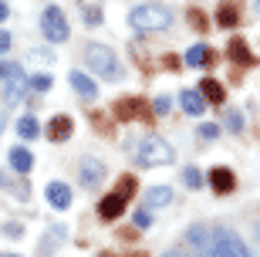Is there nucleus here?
I'll return each mask as SVG.
<instances>
[{
    "instance_id": "6e6552de",
    "label": "nucleus",
    "mask_w": 260,
    "mask_h": 257,
    "mask_svg": "<svg viewBox=\"0 0 260 257\" xmlns=\"http://www.w3.org/2000/svg\"><path fill=\"white\" fill-rule=\"evenodd\" d=\"M102 180H105V162L91 159V156L81 159V183H85V186H98Z\"/></svg>"
},
{
    "instance_id": "39448f33",
    "label": "nucleus",
    "mask_w": 260,
    "mask_h": 257,
    "mask_svg": "<svg viewBox=\"0 0 260 257\" xmlns=\"http://www.w3.org/2000/svg\"><path fill=\"white\" fill-rule=\"evenodd\" d=\"M213 250H216V257H253L233 230H216L213 234Z\"/></svg>"
},
{
    "instance_id": "9d476101",
    "label": "nucleus",
    "mask_w": 260,
    "mask_h": 257,
    "mask_svg": "<svg viewBox=\"0 0 260 257\" xmlns=\"http://www.w3.org/2000/svg\"><path fill=\"white\" fill-rule=\"evenodd\" d=\"M210 186L213 193H230L237 186V180H233V173L226 166H216V169H210Z\"/></svg>"
},
{
    "instance_id": "f03ea898",
    "label": "nucleus",
    "mask_w": 260,
    "mask_h": 257,
    "mask_svg": "<svg viewBox=\"0 0 260 257\" xmlns=\"http://www.w3.org/2000/svg\"><path fill=\"white\" fill-rule=\"evenodd\" d=\"M85 65L91 68L98 78H105V81H118V78H122V65H118L115 51L105 48V44H88L85 48Z\"/></svg>"
},
{
    "instance_id": "9b49d317",
    "label": "nucleus",
    "mask_w": 260,
    "mask_h": 257,
    "mask_svg": "<svg viewBox=\"0 0 260 257\" xmlns=\"http://www.w3.org/2000/svg\"><path fill=\"white\" fill-rule=\"evenodd\" d=\"M68 81H71V88H75L81 98H95V95H98L95 78H88L85 71H71V75H68Z\"/></svg>"
},
{
    "instance_id": "c85d7f7f",
    "label": "nucleus",
    "mask_w": 260,
    "mask_h": 257,
    "mask_svg": "<svg viewBox=\"0 0 260 257\" xmlns=\"http://www.w3.org/2000/svg\"><path fill=\"white\" fill-rule=\"evenodd\" d=\"M10 44H14V38H10L7 31H0V54H7V51H10Z\"/></svg>"
},
{
    "instance_id": "0eeeda50",
    "label": "nucleus",
    "mask_w": 260,
    "mask_h": 257,
    "mask_svg": "<svg viewBox=\"0 0 260 257\" xmlns=\"http://www.w3.org/2000/svg\"><path fill=\"white\" fill-rule=\"evenodd\" d=\"M71 129H75L71 125V115H54L48 122V129H44V135H48L51 142H64L68 135H71Z\"/></svg>"
},
{
    "instance_id": "c756f323",
    "label": "nucleus",
    "mask_w": 260,
    "mask_h": 257,
    "mask_svg": "<svg viewBox=\"0 0 260 257\" xmlns=\"http://www.w3.org/2000/svg\"><path fill=\"white\" fill-rule=\"evenodd\" d=\"M216 135V125H200V139H213Z\"/></svg>"
},
{
    "instance_id": "473e14b6",
    "label": "nucleus",
    "mask_w": 260,
    "mask_h": 257,
    "mask_svg": "<svg viewBox=\"0 0 260 257\" xmlns=\"http://www.w3.org/2000/svg\"><path fill=\"white\" fill-rule=\"evenodd\" d=\"M10 71H14V65H7V61H0V81H4V78H7Z\"/></svg>"
},
{
    "instance_id": "2eb2a0df",
    "label": "nucleus",
    "mask_w": 260,
    "mask_h": 257,
    "mask_svg": "<svg viewBox=\"0 0 260 257\" xmlns=\"http://www.w3.org/2000/svg\"><path fill=\"white\" fill-rule=\"evenodd\" d=\"M145 203L149 207H169L173 203V190L169 186H149L145 190Z\"/></svg>"
},
{
    "instance_id": "cd10ccee",
    "label": "nucleus",
    "mask_w": 260,
    "mask_h": 257,
    "mask_svg": "<svg viewBox=\"0 0 260 257\" xmlns=\"http://www.w3.org/2000/svg\"><path fill=\"white\" fill-rule=\"evenodd\" d=\"M102 20H105V17H102V10H98V7H85V24H102Z\"/></svg>"
},
{
    "instance_id": "58836bf2",
    "label": "nucleus",
    "mask_w": 260,
    "mask_h": 257,
    "mask_svg": "<svg viewBox=\"0 0 260 257\" xmlns=\"http://www.w3.org/2000/svg\"><path fill=\"white\" fill-rule=\"evenodd\" d=\"M253 7H257V14H260V0H253Z\"/></svg>"
},
{
    "instance_id": "bb28decb",
    "label": "nucleus",
    "mask_w": 260,
    "mask_h": 257,
    "mask_svg": "<svg viewBox=\"0 0 260 257\" xmlns=\"http://www.w3.org/2000/svg\"><path fill=\"white\" fill-rule=\"evenodd\" d=\"M135 227H152V210H139V213H135Z\"/></svg>"
},
{
    "instance_id": "393cba45",
    "label": "nucleus",
    "mask_w": 260,
    "mask_h": 257,
    "mask_svg": "<svg viewBox=\"0 0 260 257\" xmlns=\"http://www.w3.org/2000/svg\"><path fill=\"white\" fill-rule=\"evenodd\" d=\"M230 54L237 58V61H243V65L250 61V54H247V48H243V41H233V44H230Z\"/></svg>"
},
{
    "instance_id": "f257e3e1",
    "label": "nucleus",
    "mask_w": 260,
    "mask_h": 257,
    "mask_svg": "<svg viewBox=\"0 0 260 257\" xmlns=\"http://www.w3.org/2000/svg\"><path fill=\"white\" fill-rule=\"evenodd\" d=\"M173 7L169 4H159V0H149V4H139V7H132V14H128V24H132L139 34H155V31H166L173 27Z\"/></svg>"
},
{
    "instance_id": "4468645a",
    "label": "nucleus",
    "mask_w": 260,
    "mask_h": 257,
    "mask_svg": "<svg viewBox=\"0 0 260 257\" xmlns=\"http://www.w3.org/2000/svg\"><path fill=\"white\" fill-rule=\"evenodd\" d=\"M179 105H183V112H189V115H203L206 98H203L200 92H193V88H186V92H179Z\"/></svg>"
},
{
    "instance_id": "f3484780",
    "label": "nucleus",
    "mask_w": 260,
    "mask_h": 257,
    "mask_svg": "<svg viewBox=\"0 0 260 257\" xmlns=\"http://www.w3.org/2000/svg\"><path fill=\"white\" fill-rule=\"evenodd\" d=\"M61 240H64V227H51V230H48V237L41 240V254H44V257H48V254H54Z\"/></svg>"
},
{
    "instance_id": "e433bc0d",
    "label": "nucleus",
    "mask_w": 260,
    "mask_h": 257,
    "mask_svg": "<svg viewBox=\"0 0 260 257\" xmlns=\"http://www.w3.org/2000/svg\"><path fill=\"white\" fill-rule=\"evenodd\" d=\"M4 129H7V115L0 112V135H4Z\"/></svg>"
},
{
    "instance_id": "aec40b11",
    "label": "nucleus",
    "mask_w": 260,
    "mask_h": 257,
    "mask_svg": "<svg viewBox=\"0 0 260 257\" xmlns=\"http://www.w3.org/2000/svg\"><path fill=\"white\" fill-rule=\"evenodd\" d=\"M186 61H189L193 68H203L206 61H210V48H206V44H193V48L186 51Z\"/></svg>"
},
{
    "instance_id": "5701e85b",
    "label": "nucleus",
    "mask_w": 260,
    "mask_h": 257,
    "mask_svg": "<svg viewBox=\"0 0 260 257\" xmlns=\"http://www.w3.org/2000/svg\"><path fill=\"white\" fill-rule=\"evenodd\" d=\"M216 14H220L216 20H220L223 27H230V24H237V7H220Z\"/></svg>"
},
{
    "instance_id": "f704fd0d",
    "label": "nucleus",
    "mask_w": 260,
    "mask_h": 257,
    "mask_svg": "<svg viewBox=\"0 0 260 257\" xmlns=\"http://www.w3.org/2000/svg\"><path fill=\"white\" fill-rule=\"evenodd\" d=\"M7 14H10V10H7V4H4V0H0V24H4V20H7Z\"/></svg>"
},
{
    "instance_id": "4c0bfd02",
    "label": "nucleus",
    "mask_w": 260,
    "mask_h": 257,
    "mask_svg": "<svg viewBox=\"0 0 260 257\" xmlns=\"http://www.w3.org/2000/svg\"><path fill=\"white\" fill-rule=\"evenodd\" d=\"M200 257H216V250H213V247H206V250H200Z\"/></svg>"
},
{
    "instance_id": "20e7f679",
    "label": "nucleus",
    "mask_w": 260,
    "mask_h": 257,
    "mask_svg": "<svg viewBox=\"0 0 260 257\" xmlns=\"http://www.w3.org/2000/svg\"><path fill=\"white\" fill-rule=\"evenodd\" d=\"M41 34L51 41V44H64L68 34H71V27H68V14L61 7H54V4H48V7L41 10Z\"/></svg>"
},
{
    "instance_id": "f8f14e48",
    "label": "nucleus",
    "mask_w": 260,
    "mask_h": 257,
    "mask_svg": "<svg viewBox=\"0 0 260 257\" xmlns=\"http://www.w3.org/2000/svg\"><path fill=\"white\" fill-rule=\"evenodd\" d=\"M10 169L20 173V176L34 169V156H30V149H24V146H14V149H10Z\"/></svg>"
},
{
    "instance_id": "6ab92c4d",
    "label": "nucleus",
    "mask_w": 260,
    "mask_h": 257,
    "mask_svg": "<svg viewBox=\"0 0 260 257\" xmlns=\"http://www.w3.org/2000/svg\"><path fill=\"white\" fill-rule=\"evenodd\" d=\"M200 95H206V102H223V85H220V81H213V78H203Z\"/></svg>"
},
{
    "instance_id": "ea45409f",
    "label": "nucleus",
    "mask_w": 260,
    "mask_h": 257,
    "mask_svg": "<svg viewBox=\"0 0 260 257\" xmlns=\"http://www.w3.org/2000/svg\"><path fill=\"white\" fill-rule=\"evenodd\" d=\"M0 257H4V254H0Z\"/></svg>"
},
{
    "instance_id": "412c9836",
    "label": "nucleus",
    "mask_w": 260,
    "mask_h": 257,
    "mask_svg": "<svg viewBox=\"0 0 260 257\" xmlns=\"http://www.w3.org/2000/svg\"><path fill=\"white\" fill-rule=\"evenodd\" d=\"M223 125H226L230 132H240V129H243V115L237 112V108H230V112L223 115Z\"/></svg>"
},
{
    "instance_id": "2f4dec72",
    "label": "nucleus",
    "mask_w": 260,
    "mask_h": 257,
    "mask_svg": "<svg viewBox=\"0 0 260 257\" xmlns=\"http://www.w3.org/2000/svg\"><path fill=\"white\" fill-rule=\"evenodd\" d=\"M155 112H169V98H155Z\"/></svg>"
},
{
    "instance_id": "c9c22d12",
    "label": "nucleus",
    "mask_w": 260,
    "mask_h": 257,
    "mask_svg": "<svg viewBox=\"0 0 260 257\" xmlns=\"http://www.w3.org/2000/svg\"><path fill=\"white\" fill-rule=\"evenodd\" d=\"M162 257H186V254H183V250H166Z\"/></svg>"
},
{
    "instance_id": "dca6fc26",
    "label": "nucleus",
    "mask_w": 260,
    "mask_h": 257,
    "mask_svg": "<svg viewBox=\"0 0 260 257\" xmlns=\"http://www.w3.org/2000/svg\"><path fill=\"white\" fill-rule=\"evenodd\" d=\"M186 240H189L193 247H200V250L213 247V234H210L206 227H200V223H196V227H189V234H186Z\"/></svg>"
},
{
    "instance_id": "b1692460",
    "label": "nucleus",
    "mask_w": 260,
    "mask_h": 257,
    "mask_svg": "<svg viewBox=\"0 0 260 257\" xmlns=\"http://www.w3.org/2000/svg\"><path fill=\"white\" fill-rule=\"evenodd\" d=\"M27 58L34 61V65H51V61H54V58H51V51H41V48H34Z\"/></svg>"
},
{
    "instance_id": "a878e982",
    "label": "nucleus",
    "mask_w": 260,
    "mask_h": 257,
    "mask_svg": "<svg viewBox=\"0 0 260 257\" xmlns=\"http://www.w3.org/2000/svg\"><path fill=\"white\" fill-rule=\"evenodd\" d=\"M30 88H34V92H48L51 88V75H34L30 78Z\"/></svg>"
},
{
    "instance_id": "4be33fe9",
    "label": "nucleus",
    "mask_w": 260,
    "mask_h": 257,
    "mask_svg": "<svg viewBox=\"0 0 260 257\" xmlns=\"http://www.w3.org/2000/svg\"><path fill=\"white\" fill-rule=\"evenodd\" d=\"M183 183L189 186V190H200V186H203V173L189 166V169H183Z\"/></svg>"
},
{
    "instance_id": "7ed1b4c3",
    "label": "nucleus",
    "mask_w": 260,
    "mask_h": 257,
    "mask_svg": "<svg viewBox=\"0 0 260 257\" xmlns=\"http://www.w3.org/2000/svg\"><path fill=\"white\" fill-rule=\"evenodd\" d=\"M135 159H139V166H149V169L169 166L173 162V149H169V142H166L162 135H145L142 142H139V149H135Z\"/></svg>"
},
{
    "instance_id": "423d86ee",
    "label": "nucleus",
    "mask_w": 260,
    "mask_h": 257,
    "mask_svg": "<svg viewBox=\"0 0 260 257\" xmlns=\"http://www.w3.org/2000/svg\"><path fill=\"white\" fill-rule=\"evenodd\" d=\"M48 203L54 210H68L71 207V196H75V193H71V186H68V183H61V180H54V183H48Z\"/></svg>"
},
{
    "instance_id": "ddd939ff",
    "label": "nucleus",
    "mask_w": 260,
    "mask_h": 257,
    "mask_svg": "<svg viewBox=\"0 0 260 257\" xmlns=\"http://www.w3.org/2000/svg\"><path fill=\"white\" fill-rule=\"evenodd\" d=\"M20 95H24V68L14 65V71L7 75V88H4V98H7V102H17Z\"/></svg>"
},
{
    "instance_id": "72a5a7b5",
    "label": "nucleus",
    "mask_w": 260,
    "mask_h": 257,
    "mask_svg": "<svg viewBox=\"0 0 260 257\" xmlns=\"http://www.w3.org/2000/svg\"><path fill=\"white\" fill-rule=\"evenodd\" d=\"M253 247H257V257H260V223L253 227Z\"/></svg>"
},
{
    "instance_id": "1a4fd4ad",
    "label": "nucleus",
    "mask_w": 260,
    "mask_h": 257,
    "mask_svg": "<svg viewBox=\"0 0 260 257\" xmlns=\"http://www.w3.org/2000/svg\"><path fill=\"white\" fill-rule=\"evenodd\" d=\"M122 210H125V200H122L118 193H108L105 200L98 203V217H102V220H118V217H122Z\"/></svg>"
},
{
    "instance_id": "a211bd4d",
    "label": "nucleus",
    "mask_w": 260,
    "mask_h": 257,
    "mask_svg": "<svg viewBox=\"0 0 260 257\" xmlns=\"http://www.w3.org/2000/svg\"><path fill=\"white\" fill-rule=\"evenodd\" d=\"M17 132H20V139H34V135H41L38 119H34V115H20L17 119Z\"/></svg>"
},
{
    "instance_id": "7c9ffc66",
    "label": "nucleus",
    "mask_w": 260,
    "mask_h": 257,
    "mask_svg": "<svg viewBox=\"0 0 260 257\" xmlns=\"http://www.w3.org/2000/svg\"><path fill=\"white\" fill-rule=\"evenodd\" d=\"M4 234H7V237H20L24 230H20V223H7V227H4Z\"/></svg>"
}]
</instances>
